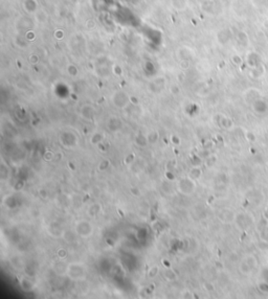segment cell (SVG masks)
<instances>
[{
	"instance_id": "1",
	"label": "cell",
	"mask_w": 268,
	"mask_h": 299,
	"mask_svg": "<svg viewBox=\"0 0 268 299\" xmlns=\"http://www.w3.org/2000/svg\"><path fill=\"white\" fill-rule=\"evenodd\" d=\"M259 288L262 292L268 293V284H266V282H261V284H259Z\"/></svg>"
}]
</instances>
